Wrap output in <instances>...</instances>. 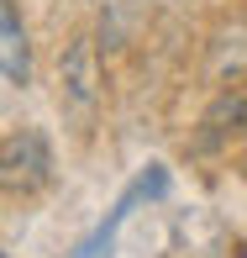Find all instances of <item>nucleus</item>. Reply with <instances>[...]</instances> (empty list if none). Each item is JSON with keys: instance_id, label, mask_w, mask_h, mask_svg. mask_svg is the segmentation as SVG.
I'll return each mask as SVG.
<instances>
[{"instance_id": "nucleus-1", "label": "nucleus", "mask_w": 247, "mask_h": 258, "mask_svg": "<svg viewBox=\"0 0 247 258\" xmlns=\"http://www.w3.org/2000/svg\"><path fill=\"white\" fill-rule=\"evenodd\" d=\"M53 174V148L42 132H11L6 137V190H37Z\"/></svg>"}, {"instance_id": "nucleus-2", "label": "nucleus", "mask_w": 247, "mask_h": 258, "mask_svg": "<svg viewBox=\"0 0 247 258\" xmlns=\"http://www.w3.org/2000/svg\"><path fill=\"white\" fill-rule=\"evenodd\" d=\"M58 79H63V100L74 105V116H90V111H95L100 74H95V42H90V37H74V42H68Z\"/></svg>"}, {"instance_id": "nucleus-3", "label": "nucleus", "mask_w": 247, "mask_h": 258, "mask_svg": "<svg viewBox=\"0 0 247 258\" xmlns=\"http://www.w3.org/2000/svg\"><path fill=\"white\" fill-rule=\"evenodd\" d=\"M0 69H6V85H27L32 79V48H27V27L16 16V0L0 6Z\"/></svg>"}, {"instance_id": "nucleus-4", "label": "nucleus", "mask_w": 247, "mask_h": 258, "mask_svg": "<svg viewBox=\"0 0 247 258\" xmlns=\"http://www.w3.org/2000/svg\"><path fill=\"white\" fill-rule=\"evenodd\" d=\"M242 69H247V21H231V27L216 32L210 74H216V79H242Z\"/></svg>"}, {"instance_id": "nucleus-5", "label": "nucleus", "mask_w": 247, "mask_h": 258, "mask_svg": "<svg viewBox=\"0 0 247 258\" xmlns=\"http://www.w3.org/2000/svg\"><path fill=\"white\" fill-rule=\"evenodd\" d=\"M247 121V100L242 95H221L216 105H210V116H205V137H200V148H216L226 132H237V126Z\"/></svg>"}]
</instances>
